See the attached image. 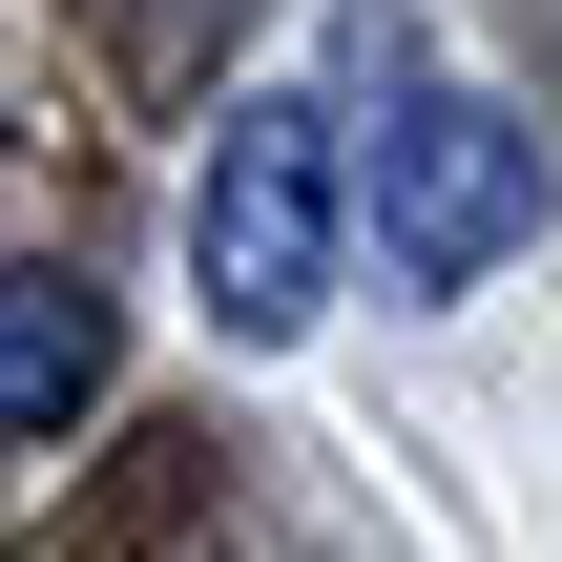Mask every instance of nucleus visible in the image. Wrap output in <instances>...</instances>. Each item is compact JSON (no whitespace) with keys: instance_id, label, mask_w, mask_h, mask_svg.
Returning <instances> with one entry per match:
<instances>
[{"instance_id":"1","label":"nucleus","mask_w":562,"mask_h":562,"mask_svg":"<svg viewBox=\"0 0 562 562\" xmlns=\"http://www.w3.org/2000/svg\"><path fill=\"white\" fill-rule=\"evenodd\" d=\"M355 83L396 104V125H355V229L396 250V292H480V271H521V229H542V125L480 104V83H438V42H417L396 0L355 21Z\"/></svg>"},{"instance_id":"2","label":"nucleus","mask_w":562,"mask_h":562,"mask_svg":"<svg viewBox=\"0 0 562 562\" xmlns=\"http://www.w3.org/2000/svg\"><path fill=\"white\" fill-rule=\"evenodd\" d=\"M334 250H355V125L313 83H250L209 125V167H188V292H209V334L292 355L334 313Z\"/></svg>"},{"instance_id":"3","label":"nucleus","mask_w":562,"mask_h":562,"mask_svg":"<svg viewBox=\"0 0 562 562\" xmlns=\"http://www.w3.org/2000/svg\"><path fill=\"white\" fill-rule=\"evenodd\" d=\"M104 355H125L104 271H83V250H21V271H0V459H21V438H63V417L104 396Z\"/></svg>"},{"instance_id":"4","label":"nucleus","mask_w":562,"mask_h":562,"mask_svg":"<svg viewBox=\"0 0 562 562\" xmlns=\"http://www.w3.org/2000/svg\"><path fill=\"white\" fill-rule=\"evenodd\" d=\"M229 21H250V0H104L125 83H209V63H229Z\"/></svg>"}]
</instances>
